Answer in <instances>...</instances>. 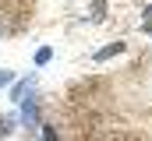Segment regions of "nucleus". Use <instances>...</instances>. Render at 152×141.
Returning <instances> with one entry per match:
<instances>
[{"instance_id":"nucleus-3","label":"nucleus","mask_w":152,"mask_h":141,"mask_svg":"<svg viewBox=\"0 0 152 141\" xmlns=\"http://www.w3.org/2000/svg\"><path fill=\"white\" fill-rule=\"evenodd\" d=\"M42 138H46V141H57V131H53V127H46V131H42Z\"/></svg>"},{"instance_id":"nucleus-2","label":"nucleus","mask_w":152,"mask_h":141,"mask_svg":"<svg viewBox=\"0 0 152 141\" xmlns=\"http://www.w3.org/2000/svg\"><path fill=\"white\" fill-rule=\"evenodd\" d=\"M50 57H53L50 49H39V53H36V64H50Z\"/></svg>"},{"instance_id":"nucleus-6","label":"nucleus","mask_w":152,"mask_h":141,"mask_svg":"<svg viewBox=\"0 0 152 141\" xmlns=\"http://www.w3.org/2000/svg\"><path fill=\"white\" fill-rule=\"evenodd\" d=\"M0 35H4V25H0Z\"/></svg>"},{"instance_id":"nucleus-4","label":"nucleus","mask_w":152,"mask_h":141,"mask_svg":"<svg viewBox=\"0 0 152 141\" xmlns=\"http://www.w3.org/2000/svg\"><path fill=\"white\" fill-rule=\"evenodd\" d=\"M7 81H11V70H0V88H4Z\"/></svg>"},{"instance_id":"nucleus-1","label":"nucleus","mask_w":152,"mask_h":141,"mask_svg":"<svg viewBox=\"0 0 152 141\" xmlns=\"http://www.w3.org/2000/svg\"><path fill=\"white\" fill-rule=\"evenodd\" d=\"M120 49H124V42H113V46L99 49V53H96V60H106V57H113V53H120Z\"/></svg>"},{"instance_id":"nucleus-5","label":"nucleus","mask_w":152,"mask_h":141,"mask_svg":"<svg viewBox=\"0 0 152 141\" xmlns=\"http://www.w3.org/2000/svg\"><path fill=\"white\" fill-rule=\"evenodd\" d=\"M145 18H149V21H152V7H145Z\"/></svg>"}]
</instances>
